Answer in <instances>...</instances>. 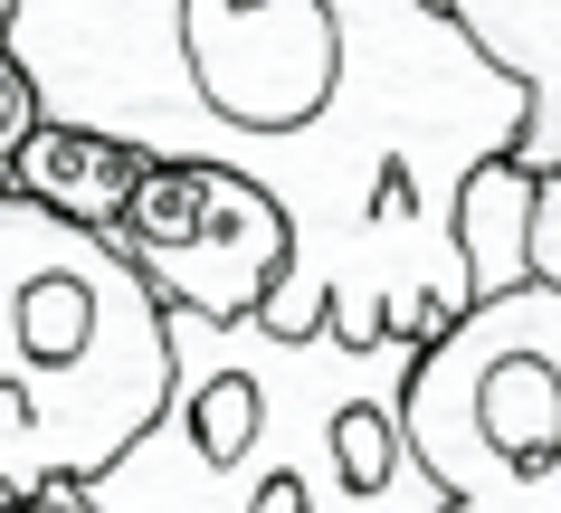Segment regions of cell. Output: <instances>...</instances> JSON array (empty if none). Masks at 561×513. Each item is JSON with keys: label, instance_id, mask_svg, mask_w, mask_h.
<instances>
[{"label": "cell", "instance_id": "cell-1", "mask_svg": "<svg viewBox=\"0 0 561 513\" xmlns=\"http://www.w3.org/2000/svg\"><path fill=\"white\" fill-rule=\"evenodd\" d=\"M0 38L48 124L266 190V333L428 352L476 314L457 200L524 143V86L438 0H20Z\"/></svg>", "mask_w": 561, "mask_h": 513}, {"label": "cell", "instance_id": "cell-2", "mask_svg": "<svg viewBox=\"0 0 561 513\" xmlns=\"http://www.w3.org/2000/svg\"><path fill=\"white\" fill-rule=\"evenodd\" d=\"M172 324V399L95 485L87 513H447L410 447V342L266 324Z\"/></svg>", "mask_w": 561, "mask_h": 513}, {"label": "cell", "instance_id": "cell-3", "mask_svg": "<svg viewBox=\"0 0 561 513\" xmlns=\"http://www.w3.org/2000/svg\"><path fill=\"white\" fill-rule=\"evenodd\" d=\"M172 399V324L105 238L0 190V504L77 494Z\"/></svg>", "mask_w": 561, "mask_h": 513}, {"label": "cell", "instance_id": "cell-4", "mask_svg": "<svg viewBox=\"0 0 561 513\" xmlns=\"http://www.w3.org/2000/svg\"><path fill=\"white\" fill-rule=\"evenodd\" d=\"M410 447L447 513H561V295L476 304L410 371Z\"/></svg>", "mask_w": 561, "mask_h": 513}, {"label": "cell", "instance_id": "cell-5", "mask_svg": "<svg viewBox=\"0 0 561 513\" xmlns=\"http://www.w3.org/2000/svg\"><path fill=\"white\" fill-rule=\"evenodd\" d=\"M105 247L152 285L162 314H201V324H257L286 276V219L266 210V190L209 162H144Z\"/></svg>", "mask_w": 561, "mask_h": 513}, {"label": "cell", "instance_id": "cell-6", "mask_svg": "<svg viewBox=\"0 0 561 513\" xmlns=\"http://www.w3.org/2000/svg\"><path fill=\"white\" fill-rule=\"evenodd\" d=\"M447 20L476 38V58L524 86V162L533 182L561 172V0H438Z\"/></svg>", "mask_w": 561, "mask_h": 513}, {"label": "cell", "instance_id": "cell-7", "mask_svg": "<svg viewBox=\"0 0 561 513\" xmlns=\"http://www.w3.org/2000/svg\"><path fill=\"white\" fill-rule=\"evenodd\" d=\"M134 182H144V152L105 143V133H77V124H38L20 172H10V200H30V210L105 238L124 219V200H134Z\"/></svg>", "mask_w": 561, "mask_h": 513}, {"label": "cell", "instance_id": "cell-8", "mask_svg": "<svg viewBox=\"0 0 561 513\" xmlns=\"http://www.w3.org/2000/svg\"><path fill=\"white\" fill-rule=\"evenodd\" d=\"M457 247H467L476 304L524 295L533 285V172L514 162V152L485 162V172L467 182V200H457Z\"/></svg>", "mask_w": 561, "mask_h": 513}, {"label": "cell", "instance_id": "cell-9", "mask_svg": "<svg viewBox=\"0 0 561 513\" xmlns=\"http://www.w3.org/2000/svg\"><path fill=\"white\" fill-rule=\"evenodd\" d=\"M38 86H30V67L10 58V38H0V190H10V172H20V152H30V133H38Z\"/></svg>", "mask_w": 561, "mask_h": 513}, {"label": "cell", "instance_id": "cell-10", "mask_svg": "<svg viewBox=\"0 0 561 513\" xmlns=\"http://www.w3.org/2000/svg\"><path fill=\"white\" fill-rule=\"evenodd\" d=\"M533 285H552V295H561V172H552V182H533Z\"/></svg>", "mask_w": 561, "mask_h": 513}, {"label": "cell", "instance_id": "cell-11", "mask_svg": "<svg viewBox=\"0 0 561 513\" xmlns=\"http://www.w3.org/2000/svg\"><path fill=\"white\" fill-rule=\"evenodd\" d=\"M0 513H87L77 494H38V504H0Z\"/></svg>", "mask_w": 561, "mask_h": 513}, {"label": "cell", "instance_id": "cell-12", "mask_svg": "<svg viewBox=\"0 0 561 513\" xmlns=\"http://www.w3.org/2000/svg\"><path fill=\"white\" fill-rule=\"evenodd\" d=\"M10 10H20V0H0V30H10Z\"/></svg>", "mask_w": 561, "mask_h": 513}]
</instances>
